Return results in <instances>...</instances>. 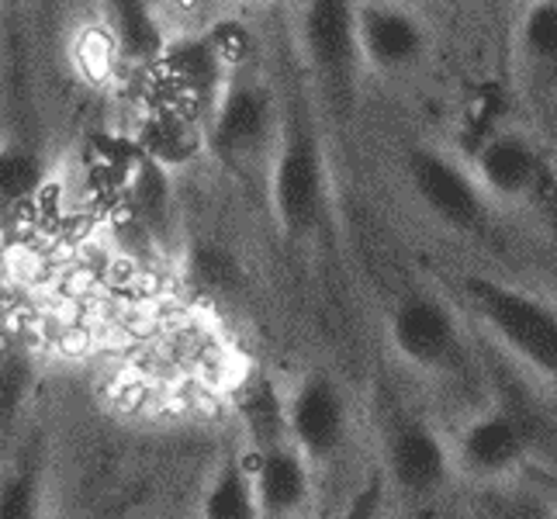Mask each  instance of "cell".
Listing matches in <instances>:
<instances>
[{
  "label": "cell",
  "instance_id": "obj_1",
  "mask_svg": "<svg viewBox=\"0 0 557 519\" xmlns=\"http://www.w3.org/2000/svg\"><path fill=\"white\" fill-rule=\"evenodd\" d=\"M465 298L509 354L557 381V312L547 301L482 274H471L465 281Z\"/></svg>",
  "mask_w": 557,
  "mask_h": 519
},
{
  "label": "cell",
  "instance_id": "obj_2",
  "mask_svg": "<svg viewBox=\"0 0 557 519\" xmlns=\"http://www.w3.org/2000/svg\"><path fill=\"white\" fill-rule=\"evenodd\" d=\"M274 215L292 233H305L322 219L325 208V160L315 132L295 128L277 149L271 173Z\"/></svg>",
  "mask_w": 557,
  "mask_h": 519
},
{
  "label": "cell",
  "instance_id": "obj_3",
  "mask_svg": "<svg viewBox=\"0 0 557 519\" xmlns=\"http://www.w3.org/2000/svg\"><path fill=\"white\" fill-rule=\"evenodd\" d=\"M287 419H292V444L309 465H325L347 447L350 406L333 378L305 374L287 398Z\"/></svg>",
  "mask_w": 557,
  "mask_h": 519
},
{
  "label": "cell",
  "instance_id": "obj_4",
  "mask_svg": "<svg viewBox=\"0 0 557 519\" xmlns=\"http://www.w3.org/2000/svg\"><path fill=\"white\" fill-rule=\"evenodd\" d=\"M301 42L322 84L347 98L354 87L357 60H363L357 8L347 0H312L301 14Z\"/></svg>",
  "mask_w": 557,
  "mask_h": 519
},
{
  "label": "cell",
  "instance_id": "obj_5",
  "mask_svg": "<svg viewBox=\"0 0 557 519\" xmlns=\"http://www.w3.org/2000/svg\"><path fill=\"white\" fill-rule=\"evenodd\" d=\"M392 346L409 363L422 371H444L460 354V322L447 301L436 295H409L395 305L392 322Z\"/></svg>",
  "mask_w": 557,
  "mask_h": 519
},
{
  "label": "cell",
  "instance_id": "obj_6",
  "mask_svg": "<svg viewBox=\"0 0 557 519\" xmlns=\"http://www.w3.org/2000/svg\"><path fill=\"white\" fill-rule=\"evenodd\" d=\"M409 177L419 201L426 205L433 215L460 228V233H474L478 225H485V195L471 173L447 160L436 149H412L409 152Z\"/></svg>",
  "mask_w": 557,
  "mask_h": 519
},
{
  "label": "cell",
  "instance_id": "obj_7",
  "mask_svg": "<svg viewBox=\"0 0 557 519\" xmlns=\"http://www.w3.org/2000/svg\"><path fill=\"white\" fill-rule=\"evenodd\" d=\"M274 132L271 90L257 81L228 84L211 119V149L225 160H249L267 149Z\"/></svg>",
  "mask_w": 557,
  "mask_h": 519
},
{
  "label": "cell",
  "instance_id": "obj_8",
  "mask_svg": "<svg viewBox=\"0 0 557 519\" xmlns=\"http://www.w3.org/2000/svg\"><path fill=\"white\" fill-rule=\"evenodd\" d=\"M360 55L381 73H406L430 49V35L419 17L392 4L357 8Z\"/></svg>",
  "mask_w": 557,
  "mask_h": 519
},
{
  "label": "cell",
  "instance_id": "obj_9",
  "mask_svg": "<svg viewBox=\"0 0 557 519\" xmlns=\"http://www.w3.org/2000/svg\"><path fill=\"white\" fill-rule=\"evenodd\" d=\"M450 454L426 422H401L388 440V474L409 495L436 492L447 482Z\"/></svg>",
  "mask_w": 557,
  "mask_h": 519
},
{
  "label": "cell",
  "instance_id": "obj_10",
  "mask_svg": "<svg viewBox=\"0 0 557 519\" xmlns=\"http://www.w3.org/2000/svg\"><path fill=\"white\" fill-rule=\"evenodd\" d=\"M249 474H253L263 519H287L309 503V460H305V454L295 444L257 454V468Z\"/></svg>",
  "mask_w": 557,
  "mask_h": 519
},
{
  "label": "cell",
  "instance_id": "obj_11",
  "mask_svg": "<svg viewBox=\"0 0 557 519\" xmlns=\"http://www.w3.org/2000/svg\"><path fill=\"white\" fill-rule=\"evenodd\" d=\"M460 465L478 478H495L506 474L512 468L523 465L527 457V440L523 430L503 412H488L468 422V430L460 433V447H457Z\"/></svg>",
  "mask_w": 557,
  "mask_h": 519
},
{
  "label": "cell",
  "instance_id": "obj_12",
  "mask_svg": "<svg viewBox=\"0 0 557 519\" xmlns=\"http://www.w3.org/2000/svg\"><path fill=\"white\" fill-rule=\"evenodd\" d=\"M541 177V152L520 132H498L478 149V181L498 198H523Z\"/></svg>",
  "mask_w": 557,
  "mask_h": 519
},
{
  "label": "cell",
  "instance_id": "obj_13",
  "mask_svg": "<svg viewBox=\"0 0 557 519\" xmlns=\"http://www.w3.org/2000/svg\"><path fill=\"white\" fill-rule=\"evenodd\" d=\"M239 419L253 440V450H274L292 444V419H287V401L281 398V392L274 388L271 378L257 374L253 381L239 392Z\"/></svg>",
  "mask_w": 557,
  "mask_h": 519
},
{
  "label": "cell",
  "instance_id": "obj_14",
  "mask_svg": "<svg viewBox=\"0 0 557 519\" xmlns=\"http://www.w3.org/2000/svg\"><path fill=\"white\" fill-rule=\"evenodd\" d=\"M108 22H111V38L114 46L122 49V55L136 63H157L166 55L170 42L152 14L149 4H139V0H122V4L108 8Z\"/></svg>",
  "mask_w": 557,
  "mask_h": 519
},
{
  "label": "cell",
  "instance_id": "obj_15",
  "mask_svg": "<svg viewBox=\"0 0 557 519\" xmlns=\"http://www.w3.org/2000/svg\"><path fill=\"white\" fill-rule=\"evenodd\" d=\"M201 519H263L253 474L236 457H228L219 468V474L211 478L201 503Z\"/></svg>",
  "mask_w": 557,
  "mask_h": 519
},
{
  "label": "cell",
  "instance_id": "obj_16",
  "mask_svg": "<svg viewBox=\"0 0 557 519\" xmlns=\"http://www.w3.org/2000/svg\"><path fill=\"white\" fill-rule=\"evenodd\" d=\"M166 66L174 70V76L181 84H187L190 90H215L222 73H225V63L219 60L215 46H211V38H181L166 49Z\"/></svg>",
  "mask_w": 557,
  "mask_h": 519
},
{
  "label": "cell",
  "instance_id": "obj_17",
  "mask_svg": "<svg viewBox=\"0 0 557 519\" xmlns=\"http://www.w3.org/2000/svg\"><path fill=\"white\" fill-rule=\"evenodd\" d=\"M187 267H190V274H195V281L208 287V292L222 295V292H233L239 284V260L219 243H198L195 254L187 257Z\"/></svg>",
  "mask_w": 557,
  "mask_h": 519
},
{
  "label": "cell",
  "instance_id": "obj_18",
  "mask_svg": "<svg viewBox=\"0 0 557 519\" xmlns=\"http://www.w3.org/2000/svg\"><path fill=\"white\" fill-rule=\"evenodd\" d=\"M38 184H42V163L28 149H8L0 157V195H4V205L32 198Z\"/></svg>",
  "mask_w": 557,
  "mask_h": 519
},
{
  "label": "cell",
  "instance_id": "obj_19",
  "mask_svg": "<svg viewBox=\"0 0 557 519\" xmlns=\"http://www.w3.org/2000/svg\"><path fill=\"white\" fill-rule=\"evenodd\" d=\"M523 46L536 63L557 66V0L533 4L523 17Z\"/></svg>",
  "mask_w": 557,
  "mask_h": 519
},
{
  "label": "cell",
  "instance_id": "obj_20",
  "mask_svg": "<svg viewBox=\"0 0 557 519\" xmlns=\"http://www.w3.org/2000/svg\"><path fill=\"white\" fill-rule=\"evenodd\" d=\"M0 519H38V468L25 465L4 482V516Z\"/></svg>",
  "mask_w": 557,
  "mask_h": 519
},
{
  "label": "cell",
  "instance_id": "obj_21",
  "mask_svg": "<svg viewBox=\"0 0 557 519\" xmlns=\"http://www.w3.org/2000/svg\"><path fill=\"white\" fill-rule=\"evenodd\" d=\"M381 503H384V485L381 482H371L363 492H357L350 498V506L343 509L336 519H377L381 516Z\"/></svg>",
  "mask_w": 557,
  "mask_h": 519
}]
</instances>
